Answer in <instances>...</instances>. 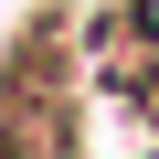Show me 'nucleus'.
<instances>
[{
    "instance_id": "f257e3e1",
    "label": "nucleus",
    "mask_w": 159,
    "mask_h": 159,
    "mask_svg": "<svg viewBox=\"0 0 159 159\" xmlns=\"http://www.w3.org/2000/svg\"><path fill=\"white\" fill-rule=\"evenodd\" d=\"M127 32H148V43H159V0H127Z\"/></svg>"
}]
</instances>
